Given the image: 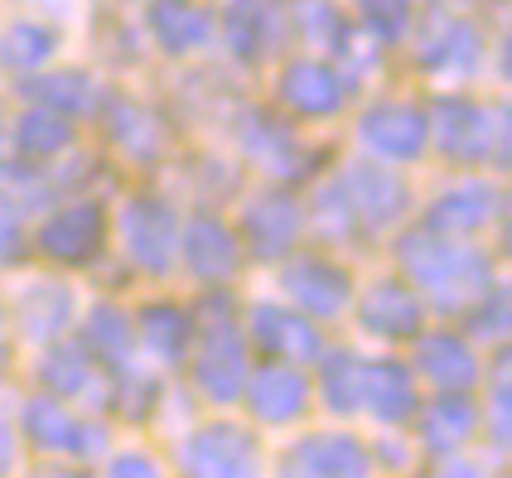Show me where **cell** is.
<instances>
[{"instance_id":"obj_1","label":"cell","mask_w":512,"mask_h":478,"mask_svg":"<svg viewBox=\"0 0 512 478\" xmlns=\"http://www.w3.org/2000/svg\"><path fill=\"white\" fill-rule=\"evenodd\" d=\"M397 261L406 281L421 295H430V305L440 314H464L493 285V261L484 252H474L459 237H435L426 227L401 237Z\"/></svg>"},{"instance_id":"obj_2","label":"cell","mask_w":512,"mask_h":478,"mask_svg":"<svg viewBox=\"0 0 512 478\" xmlns=\"http://www.w3.org/2000/svg\"><path fill=\"white\" fill-rule=\"evenodd\" d=\"M121 247L126 256L141 266L145 276H170L174 271V252H179V213H174L165 198L155 194H136L121 203Z\"/></svg>"},{"instance_id":"obj_3","label":"cell","mask_w":512,"mask_h":478,"mask_svg":"<svg viewBox=\"0 0 512 478\" xmlns=\"http://www.w3.org/2000/svg\"><path fill=\"white\" fill-rule=\"evenodd\" d=\"M426 121H430V141L440 145V155L455 160V165H484V160L498 155V136H493L498 116L479 107L474 97H459V92L435 97Z\"/></svg>"},{"instance_id":"obj_4","label":"cell","mask_w":512,"mask_h":478,"mask_svg":"<svg viewBox=\"0 0 512 478\" xmlns=\"http://www.w3.org/2000/svg\"><path fill=\"white\" fill-rule=\"evenodd\" d=\"M353 97V78L329 58H290L276 78V102L300 121H334Z\"/></svg>"},{"instance_id":"obj_5","label":"cell","mask_w":512,"mask_h":478,"mask_svg":"<svg viewBox=\"0 0 512 478\" xmlns=\"http://www.w3.org/2000/svg\"><path fill=\"white\" fill-rule=\"evenodd\" d=\"M232 136H237L242 155H247L256 169H266V174L281 179V184H300L314 169V150H305V145L295 141L290 121L276 112H266V107H247V112L237 116Z\"/></svg>"},{"instance_id":"obj_6","label":"cell","mask_w":512,"mask_h":478,"mask_svg":"<svg viewBox=\"0 0 512 478\" xmlns=\"http://www.w3.org/2000/svg\"><path fill=\"white\" fill-rule=\"evenodd\" d=\"M247 372H252V353H247L242 319H232V324H203V348H199V358H194V387H199L203 401H213V406L242 401Z\"/></svg>"},{"instance_id":"obj_7","label":"cell","mask_w":512,"mask_h":478,"mask_svg":"<svg viewBox=\"0 0 512 478\" xmlns=\"http://www.w3.org/2000/svg\"><path fill=\"white\" fill-rule=\"evenodd\" d=\"M179 469L194 478H247L261 469V445L247 425L213 421L199 425L184 445H179Z\"/></svg>"},{"instance_id":"obj_8","label":"cell","mask_w":512,"mask_h":478,"mask_svg":"<svg viewBox=\"0 0 512 478\" xmlns=\"http://www.w3.org/2000/svg\"><path fill=\"white\" fill-rule=\"evenodd\" d=\"M484 54V29L464 15H445V10H435L421 29V39H416V63L430 78H474L484 68Z\"/></svg>"},{"instance_id":"obj_9","label":"cell","mask_w":512,"mask_h":478,"mask_svg":"<svg viewBox=\"0 0 512 478\" xmlns=\"http://www.w3.org/2000/svg\"><path fill=\"white\" fill-rule=\"evenodd\" d=\"M20 430L25 440L39 454H73V459H92V454L107 450V430L102 425H87L78 421L63 396L44 392V396H29L25 411H20Z\"/></svg>"},{"instance_id":"obj_10","label":"cell","mask_w":512,"mask_h":478,"mask_svg":"<svg viewBox=\"0 0 512 478\" xmlns=\"http://www.w3.org/2000/svg\"><path fill=\"white\" fill-rule=\"evenodd\" d=\"M358 141L372 150V160L416 165L430 150V121L416 102H372L358 116Z\"/></svg>"},{"instance_id":"obj_11","label":"cell","mask_w":512,"mask_h":478,"mask_svg":"<svg viewBox=\"0 0 512 478\" xmlns=\"http://www.w3.org/2000/svg\"><path fill=\"white\" fill-rule=\"evenodd\" d=\"M281 285H285V295H290V305L305 310L310 319H339L353 305V276L343 271L339 261H329V256H319V252L285 256Z\"/></svg>"},{"instance_id":"obj_12","label":"cell","mask_w":512,"mask_h":478,"mask_svg":"<svg viewBox=\"0 0 512 478\" xmlns=\"http://www.w3.org/2000/svg\"><path fill=\"white\" fill-rule=\"evenodd\" d=\"M305 232V208L290 189H261L242 203V242L256 261H285Z\"/></svg>"},{"instance_id":"obj_13","label":"cell","mask_w":512,"mask_h":478,"mask_svg":"<svg viewBox=\"0 0 512 478\" xmlns=\"http://www.w3.org/2000/svg\"><path fill=\"white\" fill-rule=\"evenodd\" d=\"M339 184H343V194H348V203H353L358 227H368V232L397 227L406 218V208H411L406 179H397L382 160H353V165L343 169Z\"/></svg>"},{"instance_id":"obj_14","label":"cell","mask_w":512,"mask_h":478,"mask_svg":"<svg viewBox=\"0 0 512 478\" xmlns=\"http://www.w3.org/2000/svg\"><path fill=\"white\" fill-rule=\"evenodd\" d=\"M102 242H107V213L102 203H68L44 218V227L34 232V247L58 261V266H87L102 256Z\"/></svg>"},{"instance_id":"obj_15","label":"cell","mask_w":512,"mask_h":478,"mask_svg":"<svg viewBox=\"0 0 512 478\" xmlns=\"http://www.w3.org/2000/svg\"><path fill=\"white\" fill-rule=\"evenodd\" d=\"M247 343H256L266 358L276 363H319L324 353V334L305 310H285V305H256L252 324H247Z\"/></svg>"},{"instance_id":"obj_16","label":"cell","mask_w":512,"mask_h":478,"mask_svg":"<svg viewBox=\"0 0 512 478\" xmlns=\"http://www.w3.org/2000/svg\"><path fill=\"white\" fill-rule=\"evenodd\" d=\"M281 469L305 478H363L372 474V450L348 430H314L281 454Z\"/></svg>"},{"instance_id":"obj_17","label":"cell","mask_w":512,"mask_h":478,"mask_svg":"<svg viewBox=\"0 0 512 478\" xmlns=\"http://www.w3.org/2000/svg\"><path fill=\"white\" fill-rule=\"evenodd\" d=\"M290 15L281 0H228L223 10V44L237 63H261L281 49Z\"/></svg>"},{"instance_id":"obj_18","label":"cell","mask_w":512,"mask_h":478,"mask_svg":"<svg viewBox=\"0 0 512 478\" xmlns=\"http://www.w3.org/2000/svg\"><path fill=\"white\" fill-rule=\"evenodd\" d=\"M242 401L252 406V416L261 425H290L310 411V377L295 363H271L247 372V387H242Z\"/></svg>"},{"instance_id":"obj_19","label":"cell","mask_w":512,"mask_h":478,"mask_svg":"<svg viewBox=\"0 0 512 478\" xmlns=\"http://www.w3.org/2000/svg\"><path fill=\"white\" fill-rule=\"evenodd\" d=\"M179 252H184V266L208 285H223L237 276L242 266V242L223 218L213 213H194L189 223L179 227Z\"/></svg>"},{"instance_id":"obj_20","label":"cell","mask_w":512,"mask_h":478,"mask_svg":"<svg viewBox=\"0 0 512 478\" xmlns=\"http://www.w3.org/2000/svg\"><path fill=\"white\" fill-rule=\"evenodd\" d=\"M358 324H363V334L372 338H387V343H406V338L421 334V324H426V305H421V295L411 290L406 281H372L363 290V300H358Z\"/></svg>"},{"instance_id":"obj_21","label":"cell","mask_w":512,"mask_h":478,"mask_svg":"<svg viewBox=\"0 0 512 478\" xmlns=\"http://www.w3.org/2000/svg\"><path fill=\"white\" fill-rule=\"evenodd\" d=\"M416 372L435 392H474L484 377V363L469 348V338L440 329V334H416Z\"/></svg>"},{"instance_id":"obj_22","label":"cell","mask_w":512,"mask_h":478,"mask_svg":"<svg viewBox=\"0 0 512 478\" xmlns=\"http://www.w3.org/2000/svg\"><path fill=\"white\" fill-rule=\"evenodd\" d=\"M145 29L150 39L170 58H189L213 44V10L203 0H150L145 10Z\"/></svg>"},{"instance_id":"obj_23","label":"cell","mask_w":512,"mask_h":478,"mask_svg":"<svg viewBox=\"0 0 512 478\" xmlns=\"http://www.w3.org/2000/svg\"><path fill=\"white\" fill-rule=\"evenodd\" d=\"M416 377L406 372V363L397 358H363V411L382 425H406L416 421Z\"/></svg>"},{"instance_id":"obj_24","label":"cell","mask_w":512,"mask_h":478,"mask_svg":"<svg viewBox=\"0 0 512 478\" xmlns=\"http://www.w3.org/2000/svg\"><path fill=\"white\" fill-rule=\"evenodd\" d=\"M416 421H421V445L426 454L435 459H445V454H455L459 445H469L474 435H479V406H474V396L469 392H435L430 406H416Z\"/></svg>"},{"instance_id":"obj_25","label":"cell","mask_w":512,"mask_h":478,"mask_svg":"<svg viewBox=\"0 0 512 478\" xmlns=\"http://www.w3.org/2000/svg\"><path fill=\"white\" fill-rule=\"evenodd\" d=\"M493 213H498V189H488V184H459V189H445L426 208V232L469 242L474 232H484L493 223Z\"/></svg>"},{"instance_id":"obj_26","label":"cell","mask_w":512,"mask_h":478,"mask_svg":"<svg viewBox=\"0 0 512 478\" xmlns=\"http://www.w3.org/2000/svg\"><path fill=\"white\" fill-rule=\"evenodd\" d=\"M102 126H107V136L121 155H131V160H160V150H165V126H160V116L141 107V102H131V97H102Z\"/></svg>"},{"instance_id":"obj_27","label":"cell","mask_w":512,"mask_h":478,"mask_svg":"<svg viewBox=\"0 0 512 478\" xmlns=\"http://www.w3.org/2000/svg\"><path fill=\"white\" fill-rule=\"evenodd\" d=\"M39 387L54 396H78V401H107L97 358L83 343H63V338H49V348L39 358Z\"/></svg>"},{"instance_id":"obj_28","label":"cell","mask_w":512,"mask_h":478,"mask_svg":"<svg viewBox=\"0 0 512 478\" xmlns=\"http://www.w3.org/2000/svg\"><path fill=\"white\" fill-rule=\"evenodd\" d=\"M136 334H141L150 358L179 367V363H189V353H194L199 319H194V310H184V305H174V300H155V305H145L141 310Z\"/></svg>"},{"instance_id":"obj_29","label":"cell","mask_w":512,"mask_h":478,"mask_svg":"<svg viewBox=\"0 0 512 478\" xmlns=\"http://www.w3.org/2000/svg\"><path fill=\"white\" fill-rule=\"evenodd\" d=\"M20 97L25 102H34V107H49V112L58 116H92L97 107H102V87L87 78L83 68H58V73H29V78H20Z\"/></svg>"},{"instance_id":"obj_30","label":"cell","mask_w":512,"mask_h":478,"mask_svg":"<svg viewBox=\"0 0 512 478\" xmlns=\"http://www.w3.org/2000/svg\"><path fill=\"white\" fill-rule=\"evenodd\" d=\"M10 141H15V155L25 165H49V160H63V150H73V121L29 102V112L15 121Z\"/></svg>"},{"instance_id":"obj_31","label":"cell","mask_w":512,"mask_h":478,"mask_svg":"<svg viewBox=\"0 0 512 478\" xmlns=\"http://www.w3.org/2000/svg\"><path fill=\"white\" fill-rule=\"evenodd\" d=\"M20 329L29 338H58L68 324H73V310H78V300H73V290L63 281H34L20 290Z\"/></svg>"},{"instance_id":"obj_32","label":"cell","mask_w":512,"mask_h":478,"mask_svg":"<svg viewBox=\"0 0 512 478\" xmlns=\"http://www.w3.org/2000/svg\"><path fill=\"white\" fill-rule=\"evenodd\" d=\"M83 348L107 367H121L136 358V319L116 305H92L83 319Z\"/></svg>"},{"instance_id":"obj_33","label":"cell","mask_w":512,"mask_h":478,"mask_svg":"<svg viewBox=\"0 0 512 478\" xmlns=\"http://www.w3.org/2000/svg\"><path fill=\"white\" fill-rule=\"evenodd\" d=\"M319 401L334 416H358L363 411V358L353 348L319 353Z\"/></svg>"},{"instance_id":"obj_34","label":"cell","mask_w":512,"mask_h":478,"mask_svg":"<svg viewBox=\"0 0 512 478\" xmlns=\"http://www.w3.org/2000/svg\"><path fill=\"white\" fill-rule=\"evenodd\" d=\"M54 54H58V29L39 25V20H15L5 29V39H0V63L10 73H34Z\"/></svg>"},{"instance_id":"obj_35","label":"cell","mask_w":512,"mask_h":478,"mask_svg":"<svg viewBox=\"0 0 512 478\" xmlns=\"http://www.w3.org/2000/svg\"><path fill=\"white\" fill-rule=\"evenodd\" d=\"M459 319H464V334L479 338V343H508V329H512L508 285H488L484 295L459 314Z\"/></svg>"},{"instance_id":"obj_36","label":"cell","mask_w":512,"mask_h":478,"mask_svg":"<svg viewBox=\"0 0 512 478\" xmlns=\"http://www.w3.org/2000/svg\"><path fill=\"white\" fill-rule=\"evenodd\" d=\"M112 372H116V387L107 392V401H112L121 416L145 421V416L155 411V401H160V382H155L150 372H141L136 363H121V367H112Z\"/></svg>"},{"instance_id":"obj_37","label":"cell","mask_w":512,"mask_h":478,"mask_svg":"<svg viewBox=\"0 0 512 478\" xmlns=\"http://www.w3.org/2000/svg\"><path fill=\"white\" fill-rule=\"evenodd\" d=\"M310 218L319 227V237H334V242H353L358 237V218H353V203L343 194V184H324L314 194Z\"/></svg>"},{"instance_id":"obj_38","label":"cell","mask_w":512,"mask_h":478,"mask_svg":"<svg viewBox=\"0 0 512 478\" xmlns=\"http://www.w3.org/2000/svg\"><path fill=\"white\" fill-rule=\"evenodd\" d=\"M358 20L387 49L411 34V0H358Z\"/></svg>"},{"instance_id":"obj_39","label":"cell","mask_w":512,"mask_h":478,"mask_svg":"<svg viewBox=\"0 0 512 478\" xmlns=\"http://www.w3.org/2000/svg\"><path fill=\"white\" fill-rule=\"evenodd\" d=\"M295 29H300L310 44H319V49L334 54V44L343 39L348 20H343V10L334 0H300V5H295Z\"/></svg>"},{"instance_id":"obj_40","label":"cell","mask_w":512,"mask_h":478,"mask_svg":"<svg viewBox=\"0 0 512 478\" xmlns=\"http://www.w3.org/2000/svg\"><path fill=\"white\" fill-rule=\"evenodd\" d=\"M20 256H25V218L15 198L0 194V266H15Z\"/></svg>"},{"instance_id":"obj_41","label":"cell","mask_w":512,"mask_h":478,"mask_svg":"<svg viewBox=\"0 0 512 478\" xmlns=\"http://www.w3.org/2000/svg\"><path fill=\"white\" fill-rule=\"evenodd\" d=\"M493 416H488V425H493V440H498V450H508V348L498 343V363H493Z\"/></svg>"},{"instance_id":"obj_42","label":"cell","mask_w":512,"mask_h":478,"mask_svg":"<svg viewBox=\"0 0 512 478\" xmlns=\"http://www.w3.org/2000/svg\"><path fill=\"white\" fill-rule=\"evenodd\" d=\"M116 478H131V474H141V478H150L155 474V459L150 454H116L112 464H107Z\"/></svg>"},{"instance_id":"obj_43","label":"cell","mask_w":512,"mask_h":478,"mask_svg":"<svg viewBox=\"0 0 512 478\" xmlns=\"http://www.w3.org/2000/svg\"><path fill=\"white\" fill-rule=\"evenodd\" d=\"M15 450H20V445H15V430H10V425H0V474H10V469H15Z\"/></svg>"},{"instance_id":"obj_44","label":"cell","mask_w":512,"mask_h":478,"mask_svg":"<svg viewBox=\"0 0 512 478\" xmlns=\"http://www.w3.org/2000/svg\"><path fill=\"white\" fill-rule=\"evenodd\" d=\"M10 367V334H5V310H0V372Z\"/></svg>"},{"instance_id":"obj_45","label":"cell","mask_w":512,"mask_h":478,"mask_svg":"<svg viewBox=\"0 0 512 478\" xmlns=\"http://www.w3.org/2000/svg\"><path fill=\"white\" fill-rule=\"evenodd\" d=\"M455 5H488V0H455Z\"/></svg>"}]
</instances>
